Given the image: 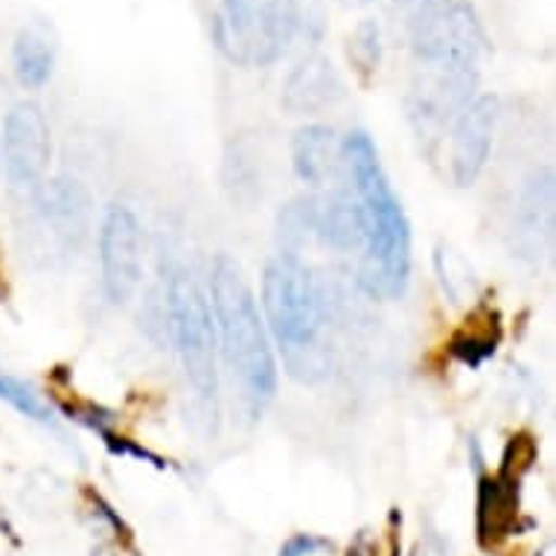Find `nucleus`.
<instances>
[{"mask_svg":"<svg viewBox=\"0 0 556 556\" xmlns=\"http://www.w3.org/2000/svg\"><path fill=\"white\" fill-rule=\"evenodd\" d=\"M93 556H114L111 551H105V547H100V551H93Z\"/></svg>","mask_w":556,"mask_h":556,"instance_id":"393cba45","label":"nucleus"},{"mask_svg":"<svg viewBox=\"0 0 556 556\" xmlns=\"http://www.w3.org/2000/svg\"><path fill=\"white\" fill-rule=\"evenodd\" d=\"M298 27V0H219L211 18V38L225 62L268 67L283 59Z\"/></svg>","mask_w":556,"mask_h":556,"instance_id":"39448f33","label":"nucleus"},{"mask_svg":"<svg viewBox=\"0 0 556 556\" xmlns=\"http://www.w3.org/2000/svg\"><path fill=\"white\" fill-rule=\"evenodd\" d=\"M516 513H519V483L507 481L502 475L481 478V486H478V539H481L483 547H493L504 536H510Z\"/></svg>","mask_w":556,"mask_h":556,"instance_id":"f3484780","label":"nucleus"},{"mask_svg":"<svg viewBox=\"0 0 556 556\" xmlns=\"http://www.w3.org/2000/svg\"><path fill=\"white\" fill-rule=\"evenodd\" d=\"M495 344H498V332H493V329H464L460 336L452 338L448 350L457 362L478 367L493 356Z\"/></svg>","mask_w":556,"mask_h":556,"instance_id":"aec40b11","label":"nucleus"},{"mask_svg":"<svg viewBox=\"0 0 556 556\" xmlns=\"http://www.w3.org/2000/svg\"><path fill=\"white\" fill-rule=\"evenodd\" d=\"M53 155V135L38 102H15L3 119L0 137V166L15 192H33L45 184Z\"/></svg>","mask_w":556,"mask_h":556,"instance_id":"0eeeda50","label":"nucleus"},{"mask_svg":"<svg viewBox=\"0 0 556 556\" xmlns=\"http://www.w3.org/2000/svg\"><path fill=\"white\" fill-rule=\"evenodd\" d=\"M294 173L303 184H309L315 192L338 190L346 184L344 137L332 126L312 123L298 128L292 140Z\"/></svg>","mask_w":556,"mask_h":556,"instance_id":"ddd939ff","label":"nucleus"},{"mask_svg":"<svg viewBox=\"0 0 556 556\" xmlns=\"http://www.w3.org/2000/svg\"><path fill=\"white\" fill-rule=\"evenodd\" d=\"M303 201H306V216H309L312 242H324L336 251H362L365 225H362L356 192L346 184L338 190L303 195Z\"/></svg>","mask_w":556,"mask_h":556,"instance_id":"4468645a","label":"nucleus"},{"mask_svg":"<svg viewBox=\"0 0 556 556\" xmlns=\"http://www.w3.org/2000/svg\"><path fill=\"white\" fill-rule=\"evenodd\" d=\"M408 41L426 67H478L486 33L469 0H431L410 12Z\"/></svg>","mask_w":556,"mask_h":556,"instance_id":"423d86ee","label":"nucleus"},{"mask_svg":"<svg viewBox=\"0 0 556 556\" xmlns=\"http://www.w3.org/2000/svg\"><path fill=\"white\" fill-rule=\"evenodd\" d=\"M33 201H36L41 228L53 237L55 245H62L64 251H76L91 216V201L83 184L74 178H53L33 192Z\"/></svg>","mask_w":556,"mask_h":556,"instance_id":"f8f14e48","label":"nucleus"},{"mask_svg":"<svg viewBox=\"0 0 556 556\" xmlns=\"http://www.w3.org/2000/svg\"><path fill=\"white\" fill-rule=\"evenodd\" d=\"M102 292L114 306L137 292L143 274V228L128 204H114L100 228Z\"/></svg>","mask_w":556,"mask_h":556,"instance_id":"1a4fd4ad","label":"nucleus"},{"mask_svg":"<svg viewBox=\"0 0 556 556\" xmlns=\"http://www.w3.org/2000/svg\"><path fill=\"white\" fill-rule=\"evenodd\" d=\"M420 556H448V551H446V545H443V542H440L438 536H429L420 545Z\"/></svg>","mask_w":556,"mask_h":556,"instance_id":"5701e85b","label":"nucleus"},{"mask_svg":"<svg viewBox=\"0 0 556 556\" xmlns=\"http://www.w3.org/2000/svg\"><path fill=\"white\" fill-rule=\"evenodd\" d=\"M502 119V102L493 93L475 97L464 114L448 126V178L455 187H472L490 161L495 128Z\"/></svg>","mask_w":556,"mask_h":556,"instance_id":"9d476101","label":"nucleus"},{"mask_svg":"<svg viewBox=\"0 0 556 556\" xmlns=\"http://www.w3.org/2000/svg\"><path fill=\"white\" fill-rule=\"evenodd\" d=\"M346 187L356 192L365 239L358 251V289L379 301H393L408 289L410 228L396 192L388 184L379 152L367 131L344 137Z\"/></svg>","mask_w":556,"mask_h":556,"instance_id":"f03ea898","label":"nucleus"},{"mask_svg":"<svg viewBox=\"0 0 556 556\" xmlns=\"http://www.w3.org/2000/svg\"><path fill=\"white\" fill-rule=\"evenodd\" d=\"M59 55V36L47 18H33L18 29L12 45V71L21 88L38 91L50 83Z\"/></svg>","mask_w":556,"mask_h":556,"instance_id":"dca6fc26","label":"nucleus"},{"mask_svg":"<svg viewBox=\"0 0 556 556\" xmlns=\"http://www.w3.org/2000/svg\"><path fill=\"white\" fill-rule=\"evenodd\" d=\"M434 263H438V274H440V283L446 289L455 301H460L466 292L472 294V268L460 260L457 251H452L448 245L438 248V256H434Z\"/></svg>","mask_w":556,"mask_h":556,"instance_id":"412c9836","label":"nucleus"},{"mask_svg":"<svg viewBox=\"0 0 556 556\" xmlns=\"http://www.w3.org/2000/svg\"><path fill=\"white\" fill-rule=\"evenodd\" d=\"M396 7H402V10H408V12H417L420 7H426V3H431V0H393Z\"/></svg>","mask_w":556,"mask_h":556,"instance_id":"b1692460","label":"nucleus"},{"mask_svg":"<svg viewBox=\"0 0 556 556\" xmlns=\"http://www.w3.org/2000/svg\"><path fill=\"white\" fill-rule=\"evenodd\" d=\"M346 85L327 55L312 53L294 64L283 85V109L298 117H309L344 100Z\"/></svg>","mask_w":556,"mask_h":556,"instance_id":"2eb2a0df","label":"nucleus"},{"mask_svg":"<svg viewBox=\"0 0 556 556\" xmlns=\"http://www.w3.org/2000/svg\"><path fill=\"white\" fill-rule=\"evenodd\" d=\"M478 67H426L414 76L405 97L410 126L422 140H438L478 97Z\"/></svg>","mask_w":556,"mask_h":556,"instance_id":"6e6552de","label":"nucleus"},{"mask_svg":"<svg viewBox=\"0 0 556 556\" xmlns=\"http://www.w3.org/2000/svg\"><path fill=\"white\" fill-rule=\"evenodd\" d=\"M554 239V175L551 169L533 173L521 187L510 222L513 254L539 263Z\"/></svg>","mask_w":556,"mask_h":556,"instance_id":"9b49d317","label":"nucleus"},{"mask_svg":"<svg viewBox=\"0 0 556 556\" xmlns=\"http://www.w3.org/2000/svg\"><path fill=\"white\" fill-rule=\"evenodd\" d=\"M265 329L283 353L292 379L324 382L336 367L332 301L320 277L301 256H274L263 274Z\"/></svg>","mask_w":556,"mask_h":556,"instance_id":"f257e3e1","label":"nucleus"},{"mask_svg":"<svg viewBox=\"0 0 556 556\" xmlns=\"http://www.w3.org/2000/svg\"><path fill=\"white\" fill-rule=\"evenodd\" d=\"M350 59L356 62V67L365 76L376 74L379 71V62H382V29L376 21H362L350 38Z\"/></svg>","mask_w":556,"mask_h":556,"instance_id":"6ab92c4d","label":"nucleus"},{"mask_svg":"<svg viewBox=\"0 0 556 556\" xmlns=\"http://www.w3.org/2000/svg\"><path fill=\"white\" fill-rule=\"evenodd\" d=\"M169 336L181 362L184 379L192 391V408L204 420L207 431H216L219 408V370H216V327H213L207 286L199 283L192 271L175 274L166 301Z\"/></svg>","mask_w":556,"mask_h":556,"instance_id":"20e7f679","label":"nucleus"},{"mask_svg":"<svg viewBox=\"0 0 556 556\" xmlns=\"http://www.w3.org/2000/svg\"><path fill=\"white\" fill-rule=\"evenodd\" d=\"M0 400L12 405L18 414H24L27 420L38 422V426H47V429L59 426L53 405L38 393L36 384L24 382L18 376H0Z\"/></svg>","mask_w":556,"mask_h":556,"instance_id":"a211bd4d","label":"nucleus"},{"mask_svg":"<svg viewBox=\"0 0 556 556\" xmlns=\"http://www.w3.org/2000/svg\"><path fill=\"white\" fill-rule=\"evenodd\" d=\"M327 539L315 536V533H294L283 547H280V556H315L320 551H327Z\"/></svg>","mask_w":556,"mask_h":556,"instance_id":"4be33fe9","label":"nucleus"},{"mask_svg":"<svg viewBox=\"0 0 556 556\" xmlns=\"http://www.w3.org/2000/svg\"><path fill=\"white\" fill-rule=\"evenodd\" d=\"M216 346L228 365L242 400L251 410H263L277 391V362L271 336L265 329L251 286L233 260L219 256L207 274Z\"/></svg>","mask_w":556,"mask_h":556,"instance_id":"7ed1b4c3","label":"nucleus"}]
</instances>
